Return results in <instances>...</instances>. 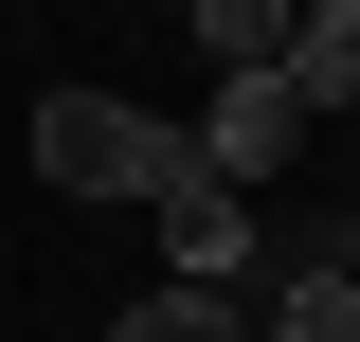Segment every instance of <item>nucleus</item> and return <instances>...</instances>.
Masks as SVG:
<instances>
[{"instance_id": "obj_5", "label": "nucleus", "mask_w": 360, "mask_h": 342, "mask_svg": "<svg viewBox=\"0 0 360 342\" xmlns=\"http://www.w3.org/2000/svg\"><path fill=\"white\" fill-rule=\"evenodd\" d=\"M108 342H252V289H180V270H162V289H144Z\"/></svg>"}, {"instance_id": "obj_7", "label": "nucleus", "mask_w": 360, "mask_h": 342, "mask_svg": "<svg viewBox=\"0 0 360 342\" xmlns=\"http://www.w3.org/2000/svg\"><path fill=\"white\" fill-rule=\"evenodd\" d=\"M180 18H198L217 72H270V54H288V0H180Z\"/></svg>"}, {"instance_id": "obj_3", "label": "nucleus", "mask_w": 360, "mask_h": 342, "mask_svg": "<svg viewBox=\"0 0 360 342\" xmlns=\"http://www.w3.org/2000/svg\"><path fill=\"white\" fill-rule=\"evenodd\" d=\"M144 216H162V270H180V289H252V253H270V216L234 198V180H198V163H180Z\"/></svg>"}, {"instance_id": "obj_4", "label": "nucleus", "mask_w": 360, "mask_h": 342, "mask_svg": "<svg viewBox=\"0 0 360 342\" xmlns=\"http://www.w3.org/2000/svg\"><path fill=\"white\" fill-rule=\"evenodd\" d=\"M270 72L307 90V108H360V0H288V54Z\"/></svg>"}, {"instance_id": "obj_6", "label": "nucleus", "mask_w": 360, "mask_h": 342, "mask_svg": "<svg viewBox=\"0 0 360 342\" xmlns=\"http://www.w3.org/2000/svg\"><path fill=\"white\" fill-rule=\"evenodd\" d=\"M252 342H360V270H288L252 306Z\"/></svg>"}, {"instance_id": "obj_1", "label": "nucleus", "mask_w": 360, "mask_h": 342, "mask_svg": "<svg viewBox=\"0 0 360 342\" xmlns=\"http://www.w3.org/2000/svg\"><path fill=\"white\" fill-rule=\"evenodd\" d=\"M180 163H198V144H180L162 108H127V90H37V180L54 198H162Z\"/></svg>"}, {"instance_id": "obj_2", "label": "nucleus", "mask_w": 360, "mask_h": 342, "mask_svg": "<svg viewBox=\"0 0 360 342\" xmlns=\"http://www.w3.org/2000/svg\"><path fill=\"white\" fill-rule=\"evenodd\" d=\"M198 180H234V198H270V180H288V144H307V90L288 72H217V108H198Z\"/></svg>"}]
</instances>
